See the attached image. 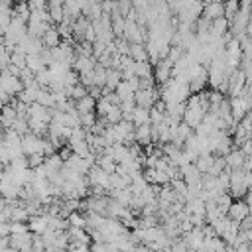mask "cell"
<instances>
[{
	"mask_svg": "<svg viewBox=\"0 0 252 252\" xmlns=\"http://www.w3.org/2000/svg\"><path fill=\"white\" fill-rule=\"evenodd\" d=\"M244 154L238 150V148H232L226 156H224V161H226V169H236V167H242V161H244Z\"/></svg>",
	"mask_w": 252,
	"mask_h": 252,
	"instance_id": "ba28073f",
	"label": "cell"
},
{
	"mask_svg": "<svg viewBox=\"0 0 252 252\" xmlns=\"http://www.w3.org/2000/svg\"><path fill=\"white\" fill-rule=\"evenodd\" d=\"M246 215H250V205H246L242 199H232V203H230L228 209H226V217H228L230 220L238 222V220H242Z\"/></svg>",
	"mask_w": 252,
	"mask_h": 252,
	"instance_id": "3957f363",
	"label": "cell"
},
{
	"mask_svg": "<svg viewBox=\"0 0 252 252\" xmlns=\"http://www.w3.org/2000/svg\"><path fill=\"white\" fill-rule=\"evenodd\" d=\"M8 224H10V234H20V232L30 230L28 222H22V220H8Z\"/></svg>",
	"mask_w": 252,
	"mask_h": 252,
	"instance_id": "4dcf8cb0",
	"label": "cell"
},
{
	"mask_svg": "<svg viewBox=\"0 0 252 252\" xmlns=\"http://www.w3.org/2000/svg\"><path fill=\"white\" fill-rule=\"evenodd\" d=\"M12 130H14L16 134H20V136H24V134H28V132H30V126H28V120H26V118H20V116H16V120L12 122Z\"/></svg>",
	"mask_w": 252,
	"mask_h": 252,
	"instance_id": "484cf974",
	"label": "cell"
},
{
	"mask_svg": "<svg viewBox=\"0 0 252 252\" xmlns=\"http://www.w3.org/2000/svg\"><path fill=\"white\" fill-rule=\"evenodd\" d=\"M122 81V77H120V71L118 69H106V79H104V87L108 89V91H114L116 89V85Z\"/></svg>",
	"mask_w": 252,
	"mask_h": 252,
	"instance_id": "2e32d148",
	"label": "cell"
},
{
	"mask_svg": "<svg viewBox=\"0 0 252 252\" xmlns=\"http://www.w3.org/2000/svg\"><path fill=\"white\" fill-rule=\"evenodd\" d=\"M67 252H91V248H89V244H71L69 242Z\"/></svg>",
	"mask_w": 252,
	"mask_h": 252,
	"instance_id": "d590c367",
	"label": "cell"
},
{
	"mask_svg": "<svg viewBox=\"0 0 252 252\" xmlns=\"http://www.w3.org/2000/svg\"><path fill=\"white\" fill-rule=\"evenodd\" d=\"M28 158V167H37V165H41L43 161H45V156L41 154V152H35V154H30V156H26Z\"/></svg>",
	"mask_w": 252,
	"mask_h": 252,
	"instance_id": "f546056e",
	"label": "cell"
},
{
	"mask_svg": "<svg viewBox=\"0 0 252 252\" xmlns=\"http://www.w3.org/2000/svg\"><path fill=\"white\" fill-rule=\"evenodd\" d=\"M130 10H132V2H130V0H116V12H118L122 18H126Z\"/></svg>",
	"mask_w": 252,
	"mask_h": 252,
	"instance_id": "1f68e13d",
	"label": "cell"
},
{
	"mask_svg": "<svg viewBox=\"0 0 252 252\" xmlns=\"http://www.w3.org/2000/svg\"><path fill=\"white\" fill-rule=\"evenodd\" d=\"M146 252H163V250H150V248H148Z\"/></svg>",
	"mask_w": 252,
	"mask_h": 252,
	"instance_id": "ab89813d",
	"label": "cell"
},
{
	"mask_svg": "<svg viewBox=\"0 0 252 252\" xmlns=\"http://www.w3.org/2000/svg\"><path fill=\"white\" fill-rule=\"evenodd\" d=\"M30 10H47V0H26Z\"/></svg>",
	"mask_w": 252,
	"mask_h": 252,
	"instance_id": "836d02e7",
	"label": "cell"
},
{
	"mask_svg": "<svg viewBox=\"0 0 252 252\" xmlns=\"http://www.w3.org/2000/svg\"><path fill=\"white\" fill-rule=\"evenodd\" d=\"M35 102H37V104H41V106H45V108H55L53 96H51V93H49L47 89H39V93H37V98H35Z\"/></svg>",
	"mask_w": 252,
	"mask_h": 252,
	"instance_id": "44dd1931",
	"label": "cell"
},
{
	"mask_svg": "<svg viewBox=\"0 0 252 252\" xmlns=\"http://www.w3.org/2000/svg\"><path fill=\"white\" fill-rule=\"evenodd\" d=\"M0 85H2V89H4L10 96H16V94L24 89L22 81H20L16 75H10L8 71H0Z\"/></svg>",
	"mask_w": 252,
	"mask_h": 252,
	"instance_id": "7a4b0ae2",
	"label": "cell"
},
{
	"mask_svg": "<svg viewBox=\"0 0 252 252\" xmlns=\"http://www.w3.org/2000/svg\"><path fill=\"white\" fill-rule=\"evenodd\" d=\"M222 10H224V12H222V16L230 22V20H232V16L238 12V0H224V2H222Z\"/></svg>",
	"mask_w": 252,
	"mask_h": 252,
	"instance_id": "cb8c5ba5",
	"label": "cell"
},
{
	"mask_svg": "<svg viewBox=\"0 0 252 252\" xmlns=\"http://www.w3.org/2000/svg\"><path fill=\"white\" fill-rule=\"evenodd\" d=\"M130 122L134 126H140V124H150V108H142V106H136L132 110V118Z\"/></svg>",
	"mask_w": 252,
	"mask_h": 252,
	"instance_id": "7c38bea8",
	"label": "cell"
},
{
	"mask_svg": "<svg viewBox=\"0 0 252 252\" xmlns=\"http://www.w3.org/2000/svg\"><path fill=\"white\" fill-rule=\"evenodd\" d=\"M94 104H96V100L93 98V96H89V94H85V96H81L79 100H75V110L81 114V112H94Z\"/></svg>",
	"mask_w": 252,
	"mask_h": 252,
	"instance_id": "4fadbf2b",
	"label": "cell"
},
{
	"mask_svg": "<svg viewBox=\"0 0 252 252\" xmlns=\"http://www.w3.org/2000/svg\"><path fill=\"white\" fill-rule=\"evenodd\" d=\"M41 140L39 136H35L33 132H28L22 136V142H20V148H22V154L24 156H30V154H35V152H41Z\"/></svg>",
	"mask_w": 252,
	"mask_h": 252,
	"instance_id": "277c9868",
	"label": "cell"
},
{
	"mask_svg": "<svg viewBox=\"0 0 252 252\" xmlns=\"http://www.w3.org/2000/svg\"><path fill=\"white\" fill-rule=\"evenodd\" d=\"M158 98H159L158 87H152V89H138V91L134 93V102H136V106H142V108H152Z\"/></svg>",
	"mask_w": 252,
	"mask_h": 252,
	"instance_id": "6da1fadb",
	"label": "cell"
},
{
	"mask_svg": "<svg viewBox=\"0 0 252 252\" xmlns=\"http://www.w3.org/2000/svg\"><path fill=\"white\" fill-rule=\"evenodd\" d=\"M47 6H63V0H47Z\"/></svg>",
	"mask_w": 252,
	"mask_h": 252,
	"instance_id": "8d00e7d4",
	"label": "cell"
},
{
	"mask_svg": "<svg viewBox=\"0 0 252 252\" xmlns=\"http://www.w3.org/2000/svg\"><path fill=\"white\" fill-rule=\"evenodd\" d=\"M132 69H134V75H136L138 79L152 75V63H150V61H134Z\"/></svg>",
	"mask_w": 252,
	"mask_h": 252,
	"instance_id": "d6986e66",
	"label": "cell"
},
{
	"mask_svg": "<svg viewBox=\"0 0 252 252\" xmlns=\"http://www.w3.org/2000/svg\"><path fill=\"white\" fill-rule=\"evenodd\" d=\"M108 108H110V102L104 100V98H98L96 104H94V114H96V116H104Z\"/></svg>",
	"mask_w": 252,
	"mask_h": 252,
	"instance_id": "d6a6232c",
	"label": "cell"
},
{
	"mask_svg": "<svg viewBox=\"0 0 252 252\" xmlns=\"http://www.w3.org/2000/svg\"><path fill=\"white\" fill-rule=\"evenodd\" d=\"M226 169V161H224V156H215V159H213V163H211V167L207 169V175H213V177H217L219 173H222Z\"/></svg>",
	"mask_w": 252,
	"mask_h": 252,
	"instance_id": "ffe728a7",
	"label": "cell"
},
{
	"mask_svg": "<svg viewBox=\"0 0 252 252\" xmlns=\"http://www.w3.org/2000/svg\"><path fill=\"white\" fill-rule=\"evenodd\" d=\"M47 12L53 24H59L63 20V6H47Z\"/></svg>",
	"mask_w": 252,
	"mask_h": 252,
	"instance_id": "f1b7e54d",
	"label": "cell"
},
{
	"mask_svg": "<svg viewBox=\"0 0 252 252\" xmlns=\"http://www.w3.org/2000/svg\"><path fill=\"white\" fill-rule=\"evenodd\" d=\"M41 43H43V47H49V49L61 43V37H59L55 26H47V30H45L43 35H41Z\"/></svg>",
	"mask_w": 252,
	"mask_h": 252,
	"instance_id": "30bf717a",
	"label": "cell"
},
{
	"mask_svg": "<svg viewBox=\"0 0 252 252\" xmlns=\"http://www.w3.org/2000/svg\"><path fill=\"white\" fill-rule=\"evenodd\" d=\"M51 81H53V79H51V73L47 71V67H45V69H41L39 73H35V83H37L41 89H47Z\"/></svg>",
	"mask_w": 252,
	"mask_h": 252,
	"instance_id": "d4e9b609",
	"label": "cell"
},
{
	"mask_svg": "<svg viewBox=\"0 0 252 252\" xmlns=\"http://www.w3.org/2000/svg\"><path fill=\"white\" fill-rule=\"evenodd\" d=\"M238 230H252V217L246 215L242 220H238Z\"/></svg>",
	"mask_w": 252,
	"mask_h": 252,
	"instance_id": "e575fe53",
	"label": "cell"
},
{
	"mask_svg": "<svg viewBox=\"0 0 252 252\" xmlns=\"http://www.w3.org/2000/svg\"><path fill=\"white\" fill-rule=\"evenodd\" d=\"M104 118H106V122H108V124H116V122H120V120H122L120 106H118V104H110V108L106 110Z\"/></svg>",
	"mask_w": 252,
	"mask_h": 252,
	"instance_id": "7402d4cb",
	"label": "cell"
},
{
	"mask_svg": "<svg viewBox=\"0 0 252 252\" xmlns=\"http://www.w3.org/2000/svg\"><path fill=\"white\" fill-rule=\"evenodd\" d=\"M134 140L136 144H140L142 148L152 144V132H150V124H140V126H134Z\"/></svg>",
	"mask_w": 252,
	"mask_h": 252,
	"instance_id": "8992f818",
	"label": "cell"
},
{
	"mask_svg": "<svg viewBox=\"0 0 252 252\" xmlns=\"http://www.w3.org/2000/svg\"><path fill=\"white\" fill-rule=\"evenodd\" d=\"M213 2H222V0H201V4H213Z\"/></svg>",
	"mask_w": 252,
	"mask_h": 252,
	"instance_id": "f35d334b",
	"label": "cell"
},
{
	"mask_svg": "<svg viewBox=\"0 0 252 252\" xmlns=\"http://www.w3.org/2000/svg\"><path fill=\"white\" fill-rule=\"evenodd\" d=\"M128 55H130L134 61H148V53H146L144 43H130Z\"/></svg>",
	"mask_w": 252,
	"mask_h": 252,
	"instance_id": "e0dca14e",
	"label": "cell"
},
{
	"mask_svg": "<svg viewBox=\"0 0 252 252\" xmlns=\"http://www.w3.org/2000/svg\"><path fill=\"white\" fill-rule=\"evenodd\" d=\"M104 173H114V169H116V161L108 156V154H100V156H96V161H94Z\"/></svg>",
	"mask_w": 252,
	"mask_h": 252,
	"instance_id": "5bb4252c",
	"label": "cell"
},
{
	"mask_svg": "<svg viewBox=\"0 0 252 252\" xmlns=\"http://www.w3.org/2000/svg\"><path fill=\"white\" fill-rule=\"evenodd\" d=\"M18 79L22 81V85L24 87H30L32 83H35V75L28 69V67H24V69H20V75H18Z\"/></svg>",
	"mask_w": 252,
	"mask_h": 252,
	"instance_id": "4316f807",
	"label": "cell"
},
{
	"mask_svg": "<svg viewBox=\"0 0 252 252\" xmlns=\"http://www.w3.org/2000/svg\"><path fill=\"white\" fill-rule=\"evenodd\" d=\"M6 203H8V201H6L4 197H0V213L4 211V207H6Z\"/></svg>",
	"mask_w": 252,
	"mask_h": 252,
	"instance_id": "74e56055",
	"label": "cell"
},
{
	"mask_svg": "<svg viewBox=\"0 0 252 252\" xmlns=\"http://www.w3.org/2000/svg\"><path fill=\"white\" fill-rule=\"evenodd\" d=\"M114 93H116V96H118V100H120V102H124V100H134V91L128 87V83H126V81H120V83L116 85Z\"/></svg>",
	"mask_w": 252,
	"mask_h": 252,
	"instance_id": "9a60e30c",
	"label": "cell"
},
{
	"mask_svg": "<svg viewBox=\"0 0 252 252\" xmlns=\"http://www.w3.org/2000/svg\"><path fill=\"white\" fill-rule=\"evenodd\" d=\"M222 2H213V4H203V10H201V16L205 18V20H209V22H213V20H217V18H220L222 16Z\"/></svg>",
	"mask_w": 252,
	"mask_h": 252,
	"instance_id": "5b68a950",
	"label": "cell"
},
{
	"mask_svg": "<svg viewBox=\"0 0 252 252\" xmlns=\"http://www.w3.org/2000/svg\"><path fill=\"white\" fill-rule=\"evenodd\" d=\"M213 159H215V154H211V152H201V154L195 158L193 165H195V167H197V171L203 175V173H207V169L211 167Z\"/></svg>",
	"mask_w": 252,
	"mask_h": 252,
	"instance_id": "9c48e42d",
	"label": "cell"
},
{
	"mask_svg": "<svg viewBox=\"0 0 252 252\" xmlns=\"http://www.w3.org/2000/svg\"><path fill=\"white\" fill-rule=\"evenodd\" d=\"M26 67L35 75V73H39L41 69H45V63L41 61L39 53H37V55H26Z\"/></svg>",
	"mask_w": 252,
	"mask_h": 252,
	"instance_id": "ac0fdd59",
	"label": "cell"
},
{
	"mask_svg": "<svg viewBox=\"0 0 252 252\" xmlns=\"http://www.w3.org/2000/svg\"><path fill=\"white\" fill-rule=\"evenodd\" d=\"M16 120V110H14V106L12 104H4L2 108H0V126L4 128V130H8V128H12V122Z\"/></svg>",
	"mask_w": 252,
	"mask_h": 252,
	"instance_id": "8fae6325",
	"label": "cell"
},
{
	"mask_svg": "<svg viewBox=\"0 0 252 252\" xmlns=\"http://www.w3.org/2000/svg\"><path fill=\"white\" fill-rule=\"evenodd\" d=\"M67 222H69V226L85 228V213H83V211H73V213H69Z\"/></svg>",
	"mask_w": 252,
	"mask_h": 252,
	"instance_id": "603a6c76",
	"label": "cell"
},
{
	"mask_svg": "<svg viewBox=\"0 0 252 252\" xmlns=\"http://www.w3.org/2000/svg\"><path fill=\"white\" fill-rule=\"evenodd\" d=\"M94 120H96V114H94V112H81V114H79V122H81V126H83L85 130H89V128L94 124Z\"/></svg>",
	"mask_w": 252,
	"mask_h": 252,
	"instance_id": "83f0119b",
	"label": "cell"
},
{
	"mask_svg": "<svg viewBox=\"0 0 252 252\" xmlns=\"http://www.w3.org/2000/svg\"><path fill=\"white\" fill-rule=\"evenodd\" d=\"M28 228H30V232H33V234H41L45 228H47V219H45V215H32V217H28Z\"/></svg>",
	"mask_w": 252,
	"mask_h": 252,
	"instance_id": "52a82bcc",
	"label": "cell"
}]
</instances>
